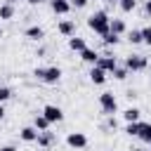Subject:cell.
<instances>
[{"label": "cell", "instance_id": "6da1fadb", "mask_svg": "<svg viewBox=\"0 0 151 151\" xmlns=\"http://www.w3.org/2000/svg\"><path fill=\"white\" fill-rule=\"evenodd\" d=\"M87 26H90L94 33H99V35L111 33V19H109V14H106L104 9H99V12L90 14V17H87Z\"/></svg>", "mask_w": 151, "mask_h": 151}, {"label": "cell", "instance_id": "7a4b0ae2", "mask_svg": "<svg viewBox=\"0 0 151 151\" xmlns=\"http://www.w3.org/2000/svg\"><path fill=\"white\" fill-rule=\"evenodd\" d=\"M33 76H35V78H40V80H42V83H47V85H54V83H59V80H61V68H59V66L35 68V71H33Z\"/></svg>", "mask_w": 151, "mask_h": 151}, {"label": "cell", "instance_id": "3957f363", "mask_svg": "<svg viewBox=\"0 0 151 151\" xmlns=\"http://www.w3.org/2000/svg\"><path fill=\"white\" fill-rule=\"evenodd\" d=\"M99 106H101V111H104V113H116L118 101H116L113 92H101V94H99Z\"/></svg>", "mask_w": 151, "mask_h": 151}, {"label": "cell", "instance_id": "277c9868", "mask_svg": "<svg viewBox=\"0 0 151 151\" xmlns=\"http://www.w3.org/2000/svg\"><path fill=\"white\" fill-rule=\"evenodd\" d=\"M149 66V61H146V57H142V54H130L127 59H125V68L127 71H144Z\"/></svg>", "mask_w": 151, "mask_h": 151}, {"label": "cell", "instance_id": "5b68a950", "mask_svg": "<svg viewBox=\"0 0 151 151\" xmlns=\"http://www.w3.org/2000/svg\"><path fill=\"white\" fill-rule=\"evenodd\" d=\"M94 66H99L101 71H106V73H113V68L118 66V61H116V57L113 54H99V59H97V64Z\"/></svg>", "mask_w": 151, "mask_h": 151}, {"label": "cell", "instance_id": "8992f818", "mask_svg": "<svg viewBox=\"0 0 151 151\" xmlns=\"http://www.w3.org/2000/svg\"><path fill=\"white\" fill-rule=\"evenodd\" d=\"M42 116H45L50 123H59V120L64 118V111H61L59 106H54V104H47V106L42 109Z\"/></svg>", "mask_w": 151, "mask_h": 151}, {"label": "cell", "instance_id": "52a82bcc", "mask_svg": "<svg viewBox=\"0 0 151 151\" xmlns=\"http://www.w3.org/2000/svg\"><path fill=\"white\" fill-rule=\"evenodd\" d=\"M66 144L73 146V149H85V146H87V137H85L83 132H68Z\"/></svg>", "mask_w": 151, "mask_h": 151}, {"label": "cell", "instance_id": "ba28073f", "mask_svg": "<svg viewBox=\"0 0 151 151\" xmlns=\"http://www.w3.org/2000/svg\"><path fill=\"white\" fill-rule=\"evenodd\" d=\"M57 31H59L61 35H66V38H73V33H76V24L68 21V19H64V21H59Z\"/></svg>", "mask_w": 151, "mask_h": 151}, {"label": "cell", "instance_id": "9c48e42d", "mask_svg": "<svg viewBox=\"0 0 151 151\" xmlns=\"http://www.w3.org/2000/svg\"><path fill=\"white\" fill-rule=\"evenodd\" d=\"M38 130L33 127V125H28V127H21V132H19V137L24 139V142H38Z\"/></svg>", "mask_w": 151, "mask_h": 151}, {"label": "cell", "instance_id": "30bf717a", "mask_svg": "<svg viewBox=\"0 0 151 151\" xmlns=\"http://www.w3.org/2000/svg\"><path fill=\"white\" fill-rule=\"evenodd\" d=\"M52 12L54 14H68L71 12V2L68 0H54L52 2Z\"/></svg>", "mask_w": 151, "mask_h": 151}, {"label": "cell", "instance_id": "8fae6325", "mask_svg": "<svg viewBox=\"0 0 151 151\" xmlns=\"http://www.w3.org/2000/svg\"><path fill=\"white\" fill-rule=\"evenodd\" d=\"M90 80H92L94 85H101V83L106 80V71H101L99 66H92V71H90Z\"/></svg>", "mask_w": 151, "mask_h": 151}, {"label": "cell", "instance_id": "7c38bea8", "mask_svg": "<svg viewBox=\"0 0 151 151\" xmlns=\"http://www.w3.org/2000/svg\"><path fill=\"white\" fill-rule=\"evenodd\" d=\"M139 116H142V111H139V109H134V106H130V109H125V111H123V118H125L127 123H139Z\"/></svg>", "mask_w": 151, "mask_h": 151}, {"label": "cell", "instance_id": "4fadbf2b", "mask_svg": "<svg viewBox=\"0 0 151 151\" xmlns=\"http://www.w3.org/2000/svg\"><path fill=\"white\" fill-rule=\"evenodd\" d=\"M26 38L28 40H42L45 38V31L40 26H31V28H26Z\"/></svg>", "mask_w": 151, "mask_h": 151}, {"label": "cell", "instance_id": "5bb4252c", "mask_svg": "<svg viewBox=\"0 0 151 151\" xmlns=\"http://www.w3.org/2000/svg\"><path fill=\"white\" fill-rule=\"evenodd\" d=\"M68 47H71L73 52H83V50H87V45H85V40H83V38H78V35H73V38H68Z\"/></svg>", "mask_w": 151, "mask_h": 151}, {"label": "cell", "instance_id": "9a60e30c", "mask_svg": "<svg viewBox=\"0 0 151 151\" xmlns=\"http://www.w3.org/2000/svg\"><path fill=\"white\" fill-rule=\"evenodd\" d=\"M80 59L94 66V64H97V59H99V54H97V50H90V47H87V50H83V52H80Z\"/></svg>", "mask_w": 151, "mask_h": 151}, {"label": "cell", "instance_id": "2e32d148", "mask_svg": "<svg viewBox=\"0 0 151 151\" xmlns=\"http://www.w3.org/2000/svg\"><path fill=\"white\" fill-rule=\"evenodd\" d=\"M50 125H52V123H50L42 113H40V116H35V120H33V127H35L38 132H47V127H50Z\"/></svg>", "mask_w": 151, "mask_h": 151}, {"label": "cell", "instance_id": "e0dca14e", "mask_svg": "<svg viewBox=\"0 0 151 151\" xmlns=\"http://www.w3.org/2000/svg\"><path fill=\"white\" fill-rule=\"evenodd\" d=\"M144 144H151V125L149 123H142V130H139V134H137Z\"/></svg>", "mask_w": 151, "mask_h": 151}, {"label": "cell", "instance_id": "ac0fdd59", "mask_svg": "<svg viewBox=\"0 0 151 151\" xmlns=\"http://www.w3.org/2000/svg\"><path fill=\"white\" fill-rule=\"evenodd\" d=\"M12 17H14V5L12 2L0 5V19H12Z\"/></svg>", "mask_w": 151, "mask_h": 151}, {"label": "cell", "instance_id": "d6986e66", "mask_svg": "<svg viewBox=\"0 0 151 151\" xmlns=\"http://www.w3.org/2000/svg\"><path fill=\"white\" fill-rule=\"evenodd\" d=\"M111 33H116V35L125 33V21L123 19H111Z\"/></svg>", "mask_w": 151, "mask_h": 151}, {"label": "cell", "instance_id": "ffe728a7", "mask_svg": "<svg viewBox=\"0 0 151 151\" xmlns=\"http://www.w3.org/2000/svg\"><path fill=\"white\" fill-rule=\"evenodd\" d=\"M38 144H40V146L54 144V134H52V132H40V134H38Z\"/></svg>", "mask_w": 151, "mask_h": 151}, {"label": "cell", "instance_id": "44dd1931", "mask_svg": "<svg viewBox=\"0 0 151 151\" xmlns=\"http://www.w3.org/2000/svg\"><path fill=\"white\" fill-rule=\"evenodd\" d=\"M127 73H130V71H127L125 66H116V68H113V78H116V80H125Z\"/></svg>", "mask_w": 151, "mask_h": 151}, {"label": "cell", "instance_id": "7402d4cb", "mask_svg": "<svg viewBox=\"0 0 151 151\" xmlns=\"http://www.w3.org/2000/svg\"><path fill=\"white\" fill-rule=\"evenodd\" d=\"M139 130H142V123H127V125H125V132H127L130 137L139 134Z\"/></svg>", "mask_w": 151, "mask_h": 151}, {"label": "cell", "instance_id": "603a6c76", "mask_svg": "<svg viewBox=\"0 0 151 151\" xmlns=\"http://www.w3.org/2000/svg\"><path fill=\"white\" fill-rule=\"evenodd\" d=\"M127 40H130L132 45H137V42H144V38H142V31H130V33H127Z\"/></svg>", "mask_w": 151, "mask_h": 151}, {"label": "cell", "instance_id": "cb8c5ba5", "mask_svg": "<svg viewBox=\"0 0 151 151\" xmlns=\"http://www.w3.org/2000/svg\"><path fill=\"white\" fill-rule=\"evenodd\" d=\"M118 5H120V9H123V12H132V9H134V5H137V0H118Z\"/></svg>", "mask_w": 151, "mask_h": 151}, {"label": "cell", "instance_id": "d4e9b609", "mask_svg": "<svg viewBox=\"0 0 151 151\" xmlns=\"http://www.w3.org/2000/svg\"><path fill=\"white\" fill-rule=\"evenodd\" d=\"M101 38H104V45H118V40H120V35H116V33H106Z\"/></svg>", "mask_w": 151, "mask_h": 151}, {"label": "cell", "instance_id": "484cf974", "mask_svg": "<svg viewBox=\"0 0 151 151\" xmlns=\"http://www.w3.org/2000/svg\"><path fill=\"white\" fill-rule=\"evenodd\" d=\"M9 97H12V90H9V87H0V104L7 101Z\"/></svg>", "mask_w": 151, "mask_h": 151}, {"label": "cell", "instance_id": "4316f807", "mask_svg": "<svg viewBox=\"0 0 151 151\" xmlns=\"http://www.w3.org/2000/svg\"><path fill=\"white\" fill-rule=\"evenodd\" d=\"M142 38H144V42L151 47V26H146V28H142Z\"/></svg>", "mask_w": 151, "mask_h": 151}, {"label": "cell", "instance_id": "83f0119b", "mask_svg": "<svg viewBox=\"0 0 151 151\" xmlns=\"http://www.w3.org/2000/svg\"><path fill=\"white\" fill-rule=\"evenodd\" d=\"M68 2H71V7H76V9H80V7L87 5V0H68Z\"/></svg>", "mask_w": 151, "mask_h": 151}, {"label": "cell", "instance_id": "f1b7e54d", "mask_svg": "<svg viewBox=\"0 0 151 151\" xmlns=\"http://www.w3.org/2000/svg\"><path fill=\"white\" fill-rule=\"evenodd\" d=\"M144 9H146V14H151V0H146V2H144Z\"/></svg>", "mask_w": 151, "mask_h": 151}, {"label": "cell", "instance_id": "f546056e", "mask_svg": "<svg viewBox=\"0 0 151 151\" xmlns=\"http://www.w3.org/2000/svg\"><path fill=\"white\" fill-rule=\"evenodd\" d=\"M28 5H40V2H45V0H26Z\"/></svg>", "mask_w": 151, "mask_h": 151}, {"label": "cell", "instance_id": "4dcf8cb0", "mask_svg": "<svg viewBox=\"0 0 151 151\" xmlns=\"http://www.w3.org/2000/svg\"><path fill=\"white\" fill-rule=\"evenodd\" d=\"M0 151H17V149H14V146H2Z\"/></svg>", "mask_w": 151, "mask_h": 151}, {"label": "cell", "instance_id": "1f68e13d", "mask_svg": "<svg viewBox=\"0 0 151 151\" xmlns=\"http://www.w3.org/2000/svg\"><path fill=\"white\" fill-rule=\"evenodd\" d=\"M2 116H5V106L0 104V118H2Z\"/></svg>", "mask_w": 151, "mask_h": 151}, {"label": "cell", "instance_id": "d6a6232c", "mask_svg": "<svg viewBox=\"0 0 151 151\" xmlns=\"http://www.w3.org/2000/svg\"><path fill=\"white\" fill-rule=\"evenodd\" d=\"M106 2H118V0H106Z\"/></svg>", "mask_w": 151, "mask_h": 151}, {"label": "cell", "instance_id": "836d02e7", "mask_svg": "<svg viewBox=\"0 0 151 151\" xmlns=\"http://www.w3.org/2000/svg\"><path fill=\"white\" fill-rule=\"evenodd\" d=\"M0 35H2V28H0Z\"/></svg>", "mask_w": 151, "mask_h": 151}, {"label": "cell", "instance_id": "e575fe53", "mask_svg": "<svg viewBox=\"0 0 151 151\" xmlns=\"http://www.w3.org/2000/svg\"><path fill=\"white\" fill-rule=\"evenodd\" d=\"M149 149H151V144H149Z\"/></svg>", "mask_w": 151, "mask_h": 151}, {"label": "cell", "instance_id": "d590c367", "mask_svg": "<svg viewBox=\"0 0 151 151\" xmlns=\"http://www.w3.org/2000/svg\"><path fill=\"white\" fill-rule=\"evenodd\" d=\"M9 2H14V0H9Z\"/></svg>", "mask_w": 151, "mask_h": 151}, {"label": "cell", "instance_id": "8d00e7d4", "mask_svg": "<svg viewBox=\"0 0 151 151\" xmlns=\"http://www.w3.org/2000/svg\"><path fill=\"white\" fill-rule=\"evenodd\" d=\"M52 2H54V0H52Z\"/></svg>", "mask_w": 151, "mask_h": 151}]
</instances>
